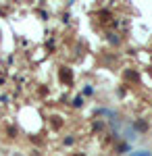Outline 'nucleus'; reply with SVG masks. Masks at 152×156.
I'll use <instances>...</instances> for the list:
<instances>
[{
  "instance_id": "1",
  "label": "nucleus",
  "mask_w": 152,
  "mask_h": 156,
  "mask_svg": "<svg viewBox=\"0 0 152 156\" xmlns=\"http://www.w3.org/2000/svg\"><path fill=\"white\" fill-rule=\"evenodd\" d=\"M60 79H63L65 83H71V81H73V73H71V69H67V67L60 69Z\"/></svg>"
},
{
  "instance_id": "2",
  "label": "nucleus",
  "mask_w": 152,
  "mask_h": 156,
  "mask_svg": "<svg viewBox=\"0 0 152 156\" xmlns=\"http://www.w3.org/2000/svg\"><path fill=\"white\" fill-rule=\"evenodd\" d=\"M83 104V100H81V96H77L75 100H73V106H81Z\"/></svg>"
},
{
  "instance_id": "3",
  "label": "nucleus",
  "mask_w": 152,
  "mask_h": 156,
  "mask_svg": "<svg viewBox=\"0 0 152 156\" xmlns=\"http://www.w3.org/2000/svg\"><path fill=\"white\" fill-rule=\"evenodd\" d=\"M52 127H60V121H59V117H54V119H52Z\"/></svg>"
},
{
  "instance_id": "4",
  "label": "nucleus",
  "mask_w": 152,
  "mask_h": 156,
  "mask_svg": "<svg viewBox=\"0 0 152 156\" xmlns=\"http://www.w3.org/2000/svg\"><path fill=\"white\" fill-rule=\"evenodd\" d=\"M100 17H102V21H108V17H110V15H108L106 11H102V12H100Z\"/></svg>"
},
{
  "instance_id": "5",
  "label": "nucleus",
  "mask_w": 152,
  "mask_h": 156,
  "mask_svg": "<svg viewBox=\"0 0 152 156\" xmlns=\"http://www.w3.org/2000/svg\"><path fill=\"white\" fill-rule=\"evenodd\" d=\"M127 77H129V79H138V75H136V73H131V71H127Z\"/></svg>"
},
{
  "instance_id": "6",
  "label": "nucleus",
  "mask_w": 152,
  "mask_h": 156,
  "mask_svg": "<svg viewBox=\"0 0 152 156\" xmlns=\"http://www.w3.org/2000/svg\"><path fill=\"white\" fill-rule=\"evenodd\" d=\"M75 156H83V154H75Z\"/></svg>"
}]
</instances>
